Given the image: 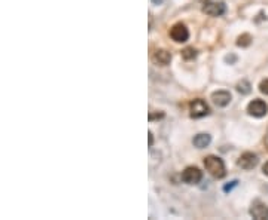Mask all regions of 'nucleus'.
<instances>
[{"instance_id":"nucleus-1","label":"nucleus","mask_w":268,"mask_h":220,"mask_svg":"<svg viewBox=\"0 0 268 220\" xmlns=\"http://www.w3.org/2000/svg\"><path fill=\"white\" fill-rule=\"evenodd\" d=\"M204 167H206V170H207L212 176L215 177V178H222V177L225 176V165H223V161L221 158H218V156H213V155L207 156V158L204 159Z\"/></svg>"},{"instance_id":"nucleus-2","label":"nucleus","mask_w":268,"mask_h":220,"mask_svg":"<svg viewBox=\"0 0 268 220\" xmlns=\"http://www.w3.org/2000/svg\"><path fill=\"white\" fill-rule=\"evenodd\" d=\"M189 110H191V116L195 118V119L203 118V116L209 115V112H210L207 103H206L204 100H201V98H197V100L191 101V104H189Z\"/></svg>"},{"instance_id":"nucleus-3","label":"nucleus","mask_w":268,"mask_h":220,"mask_svg":"<svg viewBox=\"0 0 268 220\" xmlns=\"http://www.w3.org/2000/svg\"><path fill=\"white\" fill-rule=\"evenodd\" d=\"M247 112H249L252 116H255V118H262V116L267 115L268 112L267 103L262 101V100H259V98H256V100H253V101L249 103Z\"/></svg>"},{"instance_id":"nucleus-4","label":"nucleus","mask_w":268,"mask_h":220,"mask_svg":"<svg viewBox=\"0 0 268 220\" xmlns=\"http://www.w3.org/2000/svg\"><path fill=\"white\" fill-rule=\"evenodd\" d=\"M203 178V173L197 168V167H188L183 173H182V180L186 184H198Z\"/></svg>"},{"instance_id":"nucleus-5","label":"nucleus","mask_w":268,"mask_h":220,"mask_svg":"<svg viewBox=\"0 0 268 220\" xmlns=\"http://www.w3.org/2000/svg\"><path fill=\"white\" fill-rule=\"evenodd\" d=\"M203 11L207 14V15H212V17H221L226 12V6L223 2H206L204 6H203Z\"/></svg>"},{"instance_id":"nucleus-6","label":"nucleus","mask_w":268,"mask_h":220,"mask_svg":"<svg viewBox=\"0 0 268 220\" xmlns=\"http://www.w3.org/2000/svg\"><path fill=\"white\" fill-rule=\"evenodd\" d=\"M258 162H259L258 156H256L255 153L247 152V153H243V155L240 156V159H238V167H241L243 170H253V168L258 165Z\"/></svg>"},{"instance_id":"nucleus-7","label":"nucleus","mask_w":268,"mask_h":220,"mask_svg":"<svg viewBox=\"0 0 268 220\" xmlns=\"http://www.w3.org/2000/svg\"><path fill=\"white\" fill-rule=\"evenodd\" d=\"M170 36L175 42H186L188 41V29L183 24H175L170 30Z\"/></svg>"},{"instance_id":"nucleus-8","label":"nucleus","mask_w":268,"mask_h":220,"mask_svg":"<svg viewBox=\"0 0 268 220\" xmlns=\"http://www.w3.org/2000/svg\"><path fill=\"white\" fill-rule=\"evenodd\" d=\"M250 216L256 220L268 219V207L259 201L253 202L252 207H250Z\"/></svg>"},{"instance_id":"nucleus-9","label":"nucleus","mask_w":268,"mask_h":220,"mask_svg":"<svg viewBox=\"0 0 268 220\" xmlns=\"http://www.w3.org/2000/svg\"><path fill=\"white\" fill-rule=\"evenodd\" d=\"M212 100L218 107H225L231 101V94L228 91H218V92H213Z\"/></svg>"},{"instance_id":"nucleus-10","label":"nucleus","mask_w":268,"mask_h":220,"mask_svg":"<svg viewBox=\"0 0 268 220\" xmlns=\"http://www.w3.org/2000/svg\"><path fill=\"white\" fill-rule=\"evenodd\" d=\"M210 141H212V138H210L209 134H198V135L194 137V141H192V143H194L195 147L204 149V147H207V146L210 144Z\"/></svg>"},{"instance_id":"nucleus-11","label":"nucleus","mask_w":268,"mask_h":220,"mask_svg":"<svg viewBox=\"0 0 268 220\" xmlns=\"http://www.w3.org/2000/svg\"><path fill=\"white\" fill-rule=\"evenodd\" d=\"M155 60H157L161 66H167V64L170 63V60H172V55H170V52H167V51H164V49H160V51L155 52Z\"/></svg>"},{"instance_id":"nucleus-12","label":"nucleus","mask_w":268,"mask_h":220,"mask_svg":"<svg viewBox=\"0 0 268 220\" xmlns=\"http://www.w3.org/2000/svg\"><path fill=\"white\" fill-rule=\"evenodd\" d=\"M195 55H197V51H195L194 48H185V49L182 51V57H183L185 60H192Z\"/></svg>"},{"instance_id":"nucleus-13","label":"nucleus","mask_w":268,"mask_h":220,"mask_svg":"<svg viewBox=\"0 0 268 220\" xmlns=\"http://www.w3.org/2000/svg\"><path fill=\"white\" fill-rule=\"evenodd\" d=\"M237 91L241 92V94H249L250 92V84L247 81H241L238 85H237Z\"/></svg>"},{"instance_id":"nucleus-14","label":"nucleus","mask_w":268,"mask_h":220,"mask_svg":"<svg viewBox=\"0 0 268 220\" xmlns=\"http://www.w3.org/2000/svg\"><path fill=\"white\" fill-rule=\"evenodd\" d=\"M252 42V38L249 36V35H241L240 38H238V41H237V45L238 46H249Z\"/></svg>"},{"instance_id":"nucleus-15","label":"nucleus","mask_w":268,"mask_h":220,"mask_svg":"<svg viewBox=\"0 0 268 220\" xmlns=\"http://www.w3.org/2000/svg\"><path fill=\"white\" fill-rule=\"evenodd\" d=\"M259 89H261V92H262V94L268 95V79H265V81H262V82H261Z\"/></svg>"},{"instance_id":"nucleus-16","label":"nucleus","mask_w":268,"mask_h":220,"mask_svg":"<svg viewBox=\"0 0 268 220\" xmlns=\"http://www.w3.org/2000/svg\"><path fill=\"white\" fill-rule=\"evenodd\" d=\"M237 183H238V181H237V180H234V181H231L229 184H225V186H223V190H225V192H231V190H232V187H234V186H237Z\"/></svg>"},{"instance_id":"nucleus-17","label":"nucleus","mask_w":268,"mask_h":220,"mask_svg":"<svg viewBox=\"0 0 268 220\" xmlns=\"http://www.w3.org/2000/svg\"><path fill=\"white\" fill-rule=\"evenodd\" d=\"M163 116H164L163 113H160V115H152V113H151V115H149V121H152L154 118H157V119H158V118H163Z\"/></svg>"},{"instance_id":"nucleus-18","label":"nucleus","mask_w":268,"mask_h":220,"mask_svg":"<svg viewBox=\"0 0 268 220\" xmlns=\"http://www.w3.org/2000/svg\"><path fill=\"white\" fill-rule=\"evenodd\" d=\"M264 173H265V176H268V162L264 165Z\"/></svg>"},{"instance_id":"nucleus-19","label":"nucleus","mask_w":268,"mask_h":220,"mask_svg":"<svg viewBox=\"0 0 268 220\" xmlns=\"http://www.w3.org/2000/svg\"><path fill=\"white\" fill-rule=\"evenodd\" d=\"M149 144H152V132H149Z\"/></svg>"},{"instance_id":"nucleus-20","label":"nucleus","mask_w":268,"mask_h":220,"mask_svg":"<svg viewBox=\"0 0 268 220\" xmlns=\"http://www.w3.org/2000/svg\"><path fill=\"white\" fill-rule=\"evenodd\" d=\"M154 2H155V3H158V2H161V0H154Z\"/></svg>"}]
</instances>
